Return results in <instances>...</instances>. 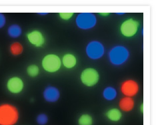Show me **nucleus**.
Masks as SVG:
<instances>
[{
  "instance_id": "obj_1",
  "label": "nucleus",
  "mask_w": 156,
  "mask_h": 125,
  "mask_svg": "<svg viewBox=\"0 0 156 125\" xmlns=\"http://www.w3.org/2000/svg\"><path fill=\"white\" fill-rule=\"evenodd\" d=\"M17 107L11 103L0 104V125H16L20 120Z\"/></svg>"
},
{
  "instance_id": "obj_2",
  "label": "nucleus",
  "mask_w": 156,
  "mask_h": 125,
  "mask_svg": "<svg viewBox=\"0 0 156 125\" xmlns=\"http://www.w3.org/2000/svg\"><path fill=\"white\" fill-rule=\"evenodd\" d=\"M62 65V59L54 53H49L44 57L41 61V66L46 72L56 73L61 69Z\"/></svg>"
},
{
  "instance_id": "obj_3",
  "label": "nucleus",
  "mask_w": 156,
  "mask_h": 125,
  "mask_svg": "<svg viewBox=\"0 0 156 125\" xmlns=\"http://www.w3.org/2000/svg\"><path fill=\"white\" fill-rule=\"evenodd\" d=\"M129 51L123 46H115L109 53V60L112 63L119 65L125 63L128 59Z\"/></svg>"
},
{
  "instance_id": "obj_4",
  "label": "nucleus",
  "mask_w": 156,
  "mask_h": 125,
  "mask_svg": "<svg viewBox=\"0 0 156 125\" xmlns=\"http://www.w3.org/2000/svg\"><path fill=\"white\" fill-rule=\"evenodd\" d=\"M80 78L84 85L87 87H93L98 83L100 75L98 71L94 68H87L81 72Z\"/></svg>"
},
{
  "instance_id": "obj_5",
  "label": "nucleus",
  "mask_w": 156,
  "mask_h": 125,
  "mask_svg": "<svg viewBox=\"0 0 156 125\" xmlns=\"http://www.w3.org/2000/svg\"><path fill=\"white\" fill-rule=\"evenodd\" d=\"M140 23L136 19L130 18L123 21L120 26V32L126 37H133L139 30Z\"/></svg>"
},
{
  "instance_id": "obj_6",
  "label": "nucleus",
  "mask_w": 156,
  "mask_h": 125,
  "mask_svg": "<svg viewBox=\"0 0 156 125\" xmlns=\"http://www.w3.org/2000/svg\"><path fill=\"white\" fill-rule=\"evenodd\" d=\"M96 17L93 13H80L76 18V24L82 30H89L94 27L96 24Z\"/></svg>"
},
{
  "instance_id": "obj_7",
  "label": "nucleus",
  "mask_w": 156,
  "mask_h": 125,
  "mask_svg": "<svg viewBox=\"0 0 156 125\" xmlns=\"http://www.w3.org/2000/svg\"><path fill=\"white\" fill-rule=\"evenodd\" d=\"M140 90V86L137 82L133 79H127L122 82L120 87V91L124 96L132 97L137 95Z\"/></svg>"
},
{
  "instance_id": "obj_8",
  "label": "nucleus",
  "mask_w": 156,
  "mask_h": 125,
  "mask_svg": "<svg viewBox=\"0 0 156 125\" xmlns=\"http://www.w3.org/2000/svg\"><path fill=\"white\" fill-rule=\"evenodd\" d=\"M86 53L92 59H100L104 54V47L100 42L91 41L87 46Z\"/></svg>"
},
{
  "instance_id": "obj_9",
  "label": "nucleus",
  "mask_w": 156,
  "mask_h": 125,
  "mask_svg": "<svg viewBox=\"0 0 156 125\" xmlns=\"http://www.w3.org/2000/svg\"><path fill=\"white\" fill-rule=\"evenodd\" d=\"M6 87L8 91L14 95L19 94L23 90L24 82L22 78L19 77H12L7 81Z\"/></svg>"
},
{
  "instance_id": "obj_10",
  "label": "nucleus",
  "mask_w": 156,
  "mask_h": 125,
  "mask_svg": "<svg viewBox=\"0 0 156 125\" xmlns=\"http://www.w3.org/2000/svg\"><path fill=\"white\" fill-rule=\"evenodd\" d=\"M26 37L30 43L35 47H41L45 44V37L40 30H35L28 32Z\"/></svg>"
},
{
  "instance_id": "obj_11",
  "label": "nucleus",
  "mask_w": 156,
  "mask_h": 125,
  "mask_svg": "<svg viewBox=\"0 0 156 125\" xmlns=\"http://www.w3.org/2000/svg\"><path fill=\"white\" fill-rule=\"evenodd\" d=\"M44 98L48 102H55L60 97V92L58 88L49 86L45 89L43 92Z\"/></svg>"
},
{
  "instance_id": "obj_12",
  "label": "nucleus",
  "mask_w": 156,
  "mask_h": 125,
  "mask_svg": "<svg viewBox=\"0 0 156 125\" xmlns=\"http://www.w3.org/2000/svg\"><path fill=\"white\" fill-rule=\"evenodd\" d=\"M135 101L133 98L123 96L119 101V108L122 111L129 113L134 109Z\"/></svg>"
},
{
  "instance_id": "obj_13",
  "label": "nucleus",
  "mask_w": 156,
  "mask_h": 125,
  "mask_svg": "<svg viewBox=\"0 0 156 125\" xmlns=\"http://www.w3.org/2000/svg\"><path fill=\"white\" fill-rule=\"evenodd\" d=\"M61 59L62 65L67 69H73L76 66L77 63L76 57L72 53H66Z\"/></svg>"
},
{
  "instance_id": "obj_14",
  "label": "nucleus",
  "mask_w": 156,
  "mask_h": 125,
  "mask_svg": "<svg viewBox=\"0 0 156 125\" xmlns=\"http://www.w3.org/2000/svg\"><path fill=\"white\" fill-rule=\"evenodd\" d=\"M106 116L112 122H118L122 118V111L118 109L112 108L109 109L106 113Z\"/></svg>"
},
{
  "instance_id": "obj_15",
  "label": "nucleus",
  "mask_w": 156,
  "mask_h": 125,
  "mask_svg": "<svg viewBox=\"0 0 156 125\" xmlns=\"http://www.w3.org/2000/svg\"><path fill=\"white\" fill-rule=\"evenodd\" d=\"M9 51L13 56H19L23 52V46L20 42H13L10 45Z\"/></svg>"
},
{
  "instance_id": "obj_16",
  "label": "nucleus",
  "mask_w": 156,
  "mask_h": 125,
  "mask_svg": "<svg viewBox=\"0 0 156 125\" xmlns=\"http://www.w3.org/2000/svg\"><path fill=\"white\" fill-rule=\"evenodd\" d=\"M22 28L17 24H13L10 26L8 29V33L9 37L12 38H17L22 35Z\"/></svg>"
},
{
  "instance_id": "obj_17",
  "label": "nucleus",
  "mask_w": 156,
  "mask_h": 125,
  "mask_svg": "<svg viewBox=\"0 0 156 125\" xmlns=\"http://www.w3.org/2000/svg\"><path fill=\"white\" fill-rule=\"evenodd\" d=\"M103 96L105 99L108 101H112L114 100L117 96V91L114 88L107 87L104 89L103 92Z\"/></svg>"
},
{
  "instance_id": "obj_18",
  "label": "nucleus",
  "mask_w": 156,
  "mask_h": 125,
  "mask_svg": "<svg viewBox=\"0 0 156 125\" xmlns=\"http://www.w3.org/2000/svg\"><path fill=\"white\" fill-rule=\"evenodd\" d=\"M93 123V118L89 114H83L77 120L78 125H92Z\"/></svg>"
},
{
  "instance_id": "obj_19",
  "label": "nucleus",
  "mask_w": 156,
  "mask_h": 125,
  "mask_svg": "<svg viewBox=\"0 0 156 125\" xmlns=\"http://www.w3.org/2000/svg\"><path fill=\"white\" fill-rule=\"evenodd\" d=\"M27 73L31 77H37L40 73V68L35 64H32V65H30L27 67Z\"/></svg>"
},
{
  "instance_id": "obj_20",
  "label": "nucleus",
  "mask_w": 156,
  "mask_h": 125,
  "mask_svg": "<svg viewBox=\"0 0 156 125\" xmlns=\"http://www.w3.org/2000/svg\"><path fill=\"white\" fill-rule=\"evenodd\" d=\"M36 122L40 125H45L48 122V116L45 113H41L37 116Z\"/></svg>"
},
{
  "instance_id": "obj_21",
  "label": "nucleus",
  "mask_w": 156,
  "mask_h": 125,
  "mask_svg": "<svg viewBox=\"0 0 156 125\" xmlns=\"http://www.w3.org/2000/svg\"><path fill=\"white\" fill-rule=\"evenodd\" d=\"M73 16V13H59V16L63 20L67 21L69 20Z\"/></svg>"
},
{
  "instance_id": "obj_22",
  "label": "nucleus",
  "mask_w": 156,
  "mask_h": 125,
  "mask_svg": "<svg viewBox=\"0 0 156 125\" xmlns=\"http://www.w3.org/2000/svg\"><path fill=\"white\" fill-rule=\"evenodd\" d=\"M6 23V18L4 14L0 13V29L4 27Z\"/></svg>"
},
{
  "instance_id": "obj_23",
  "label": "nucleus",
  "mask_w": 156,
  "mask_h": 125,
  "mask_svg": "<svg viewBox=\"0 0 156 125\" xmlns=\"http://www.w3.org/2000/svg\"><path fill=\"white\" fill-rule=\"evenodd\" d=\"M109 13H100V15H101V16H108Z\"/></svg>"
},
{
  "instance_id": "obj_24",
  "label": "nucleus",
  "mask_w": 156,
  "mask_h": 125,
  "mask_svg": "<svg viewBox=\"0 0 156 125\" xmlns=\"http://www.w3.org/2000/svg\"><path fill=\"white\" fill-rule=\"evenodd\" d=\"M140 110H141V112H143V105H141Z\"/></svg>"
}]
</instances>
